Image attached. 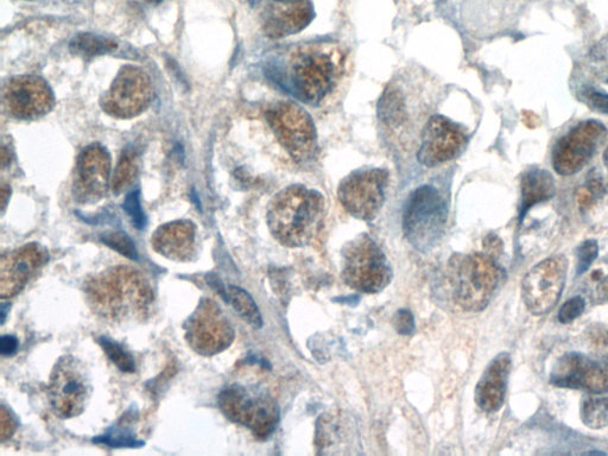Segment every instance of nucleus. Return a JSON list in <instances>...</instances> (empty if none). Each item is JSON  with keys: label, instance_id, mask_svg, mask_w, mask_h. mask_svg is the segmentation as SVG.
<instances>
[{"label": "nucleus", "instance_id": "obj_11", "mask_svg": "<svg viewBox=\"0 0 608 456\" xmlns=\"http://www.w3.org/2000/svg\"><path fill=\"white\" fill-rule=\"evenodd\" d=\"M389 175L386 170L369 168L353 171L342 180L338 198L352 217L371 221L377 217L385 200Z\"/></svg>", "mask_w": 608, "mask_h": 456}, {"label": "nucleus", "instance_id": "obj_7", "mask_svg": "<svg viewBox=\"0 0 608 456\" xmlns=\"http://www.w3.org/2000/svg\"><path fill=\"white\" fill-rule=\"evenodd\" d=\"M342 278L360 293L376 294L388 287L392 270L375 240L363 234L342 251Z\"/></svg>", "mask_w": 608, "mask_h": 456}, {"label": "nucleus", "instance_id": "obj_39", "mask_svg": "<svg viewBox=\"0 0 608 456\" xmlns=\"http://www.w3.org/2000/svg\"><path fill=\"white\" fill-rule=\"evenodd\" d=\"M597 293L600 300L608 301V276L599 283Z\"/></svg>", "mask_w": 608, "mask_h": 456}, {"label": "nucleus", "instance_id": "obj_5", "mask_svg": "<svg viewBox=\"0 0 608 456\" xmlns=\"http://www.w3.org/2000/svg\"><path fill=\"white\" fill-rule=\"evenodd\" d=\"M219 405L231 421L249 428L258 439H268L280 421V409L258 385L234 383L220 392Z\"/></svg>", "mask_w": 608, "mask_h": 456}, {"label": "nucleus", "instance_id": "obj_29", "mask_svg": "<svg viewBox=\"0 0 608 456\" xmlns=\"http://www.w3.org/2000/svg\"><path fill=\"white\" fill-rule=\"evenodd\" d=\"M94 442L104 443V445L111 446L112 448H133V447H141L144 445V442L137 441L135 435L129 432L128 428H113L109 433L98 436L97 439H94Z\"/></svg>", "mask_w": 608, "mask_h": 456}, {"label": "nucleus", "instance_id": "obj_20", "mask_svg": "<svg viewBox=\"0 0 608 456\" xmlns=\"http://www.w3.org/2000/svg\"><path fill=\"white\" fill-rule=\"evenodd\" d=\"M151 245L163 257L175 262H192L198 253L196 226L192 221L177 220L158 227Z\"/></svg>", "mask_w": 608, "mask_h": 456}, {"label": "nucleus", "instance_id": "obj_24", "mask_svg": "<svg viewBox=\"0 0 608 456\" xmlns=\"http://www.w3.org/2000/svg\"><path fill=\"white\" fill-rule=\"evenodd\" d=\"M118 47L117 42L111 40V38H105L93 34H79L76 35L69 49L71 52L84 59H92V57L112 53Z\"/></svg>", "mask_w": 608, "mask_h": 456}, {"label": "nucleus", "instance_id": "obj_31", "mask_svg": "<svg viewBox=\"0 0 608 456\" xmlns=\"http://www.w3.org/2000/svg\"><path fill=\"white\" fill-rule=\"evenodd\" d=\"M599 256L597 240L589 239L576 250V276L584 275Z\"/></svg>", "mask_w": 608, "mask_h": 456}, {"label": "nucleus", "instance_id": "obj_13", "mask_svg": "<svg viewBox=\"0 0 608 456\" xmlns=\"http://www.w3.org/2000/svg\"><path fill=\"white\" fill-rule=\"evenodd\" d=\"M152 95L149 75L137 67L125 66L101 99V109L111 117L130 119L148 109Z\"/></svg>", "mask_w": 608, "mask_h": 456}, {"label": "nucleus", "instance_id": "obj_25", "mask_svg": "<svg viewBox=\"0 0 608 456\" xmlns=\"http://www.w3.org/2000/svg\"><path fill=\"white\" fill-rule=\"evenodd\" d=\"M226 301L232 304V307L237 310V313L249 323L250 326L261 328L263 319L261 312L257 307L255 300L251 295L242 288L231 285L226 293Z\"/></svg>", "mask_w": 608, "mask_h": 456}, {"label": "nucleus", "instance_id": "obj_17", "mask_svg": "<svg viewBox=\"0 0 608 456\" xmlns=\"http://www.w3.org/2000/svg\"><path fill=\"white\" fill-rule=\"evenodd\" d=\"M54 93L40 76L24 75L8 81L3 91V104L11 117L31 120L53 110Z\"/></svg>", "mask_w": 608, "mask_h": 456}, {"label": "nucleus", "instance_id": "obj_12", "mask_svg": "<svg viewBox=\"0 0 608 456\" xmlns=\"http://www.w3.org/2000/svg\"><path fill=\"white\" fill-rule=\"evenodd\" d=\"M568 261L565 256L544 259L532 268L522 283L525 307L532 315L550 312L559 302L567 281Z\"/></svg>", "mask_w": 608, "mask_h": 456}, {"label": "nucleus", "instance_id": "obj_8", "mask_svg": "<svg viewBox=\"0 0 608 456\" xmlns=\"http://www.w3.org/2000/svg\"><path fill=\"white\" fill-rule=\"evenodd\" d=\"M49 398L54 413L73 418L84 413L92 396L90 373L79 359L65 356L57 360L49 382Z\"/></svg>", "mask_w": 608, "mask_h": 456}, {"label": "nucleus", "instance_id": "obj_36", "mask_svg": "<svg viewBox=\"0 0 608 456\" xmlns=\"http://www.w3.org/2000/svg\"><path fill=\"white\" fill-rule=\"evenodd\" d=\"M589 340L599 351L608 353V329L604 326H594L589 329Z\"/></svg>", "mask_w": 608, "mask_h": 456}, {"label": "nucleus", "instance_id": "obj_45", "mask_svg": "<svg viewBox=\"0 0 608 456\" xmlns=\"http://www.w3.org/2000/svg\"><path fill=\"white\" fill-rule=\"evenodd\" d=\"M148 3H152V4H157V3H161L162 0H147Z\"/></svg>", "mask_w": 608, "mask_h": 456}, {"label": "nucleus", "instance_id": "obj_38", "mask_svg": "<svg viewBox=\"0 0 608 456\" xmlns=\"http://www.w3.org/2000/svg\"><path fill=\"white\" fill-rule=\"evenodd\" d=\"M18 348V340L14 335H3L2 341H0V350H2L3 356H12L15 354Z\"/></svg>", "mask_w": 608, "mask_h": 456}, {"label": "nucleus", "instance_id": "obj_42", "mask_svg": "<svg viewBox=\"0 0 608 456\" xmlns=\"http://www.w3.org/2000/svg\"><path fill=\"white\" fill-rule=\"evenodd\" d=\"M604 163H605V167L608 170V147L604 152Z\"/></svg>", "mask_w": 608, "mask_h": 456}, {"label": "nucleus", "instance_id": "obj_43", "mask_svg": "<svg viewBox=\"0 0 608 456\" xmlns=\"http://www.w3.org/2000/svg\"><path fill=\"white\" fill-rule=\"evenodd\" d=\"M276 3H294L299 2V0H275Z\"/></svg>", "mask_w": 608, "mask_h": 456}, {"label": "nucleus", "instance_id": "obj_3", "mask_svg": "<svg viewBox=\"0 0 608 456\" xmlns=\"http://www.w3.org/2000/svg\"><path fill=\"white\" fill-rule=\"evenodd\" d=\"M326 201L318 190L294 185L274 196L268 208V225L278 243L304 247L319 236Z\"/></svg>", "mask_w": 608, "mask_h": 456}, {"label": "nucleus", "instance_id": "obj_34", "mask_svg": "<svg viewBox=\"0 0 608 456\" xmlns=\"http://www.w3.org/2000/svg\"><path fill=\"white\" fill-rule=\"evenodd\" d=\"M0 428H2L0 429L2 442L11 439L17 429V422L14 416H12L10 411L5 407H2V414H0Z\"/></svg>", "mask_w": 608, "mask_h": 456}, {"label": "nucleus", "instance_id": "obj_6", "mask_svg": "<svg viewBox=\"0 0 608 456\" xmlns=\"http://www.w3.org/2000/svg\"><path fill=\"white\" fill-rule=\"evenodd\" d=\"M448 208L439 189L422 186L405 204L403 232L417 250L427 251L439 243L445 230Z\"/></svg>", "mask_w": 608, "mask_h": 456}, {"label": "nucleus", "instance_id": "obj_30", "mask_svg": "<svg viewBox=\"0 0 608 456\" xmlns=\"http://www.w3.org/2000/svg\"><path fill=\"white\" fill-rule=\"evenodd\" d=\"M101 242L111 247V249L122 253L130 259H138L135 243L132 242L128 234L123 232H109L101 236Z\"/></svg>", "mask_w": 608, "mask_h": 456}, {"label": "nucleus", "instance_id": "obj_35", "mask_svg": "<svg viewBox=\"0 0 608 456\" xmlns=\"http://www.w3.org/2000/svg\"><path fill=\"white\" fill-rule=\"evenodd\" d=\"M395 328L399 334L409 335L414 332V318L409 310H399L395 316Z\"/></svg>", "mask_w": 608, "mask_h": 456}, {"label": "nucleus", "instance_id": "obj_16", "mask_svg": "<svg viewBox=\"0 0 608 456\" xmlns=\"http://www.w3.org/2000/svg\"><path fill=\"white\" fill-rule=\"evenodd\" d=\"M467 144V135L451 119L434 114L422 130L417 160L423 166L435 168L454 160Z\"/></svg>", "mask_w": 608, "mask_h": 456}, {"label": "nucleus", "instance_id": "obj_15", "mask_svg": "<svg viewBox=\"0 0 608 456\" xmlns=\"http://www.w3.org/2000/svg\"><path fill=\"white\" fill-rule=\"evenodd\" d=\"M550 383L557 388L585 390L592 395L608 394V361L569 352L556 361Z\"/></svg>", "mask_w": 608, "mask_h": 456}, {"label": "nucleus", "instance_id": "obj_33", "mask_svg": "<svg viewBox=\"0 0 608 456\" xmlns=\"http://www.w3.org/2000/svg\"><path fill=\"white\" fill-rule=\"evenodd\" d=\"M585 309V300L582 299L581 296H574L572 299L563 303L559 312V321L563 323V325H568V323L580 318V316L584 314Z\"/></svg>", "mask_w": 608, "mask_h": 456}, {"label": "nucleus", "instance_id": "obj_18", "mask_svg": "<svg viewBox=\"0 0 608 456\" xmlns=\"http://www.w3.org/2000/svg\"><path fill=\"white\" fill-rule=\"evenodd\" d=\"M48 252L38 244H28L6 253L0 264V295L11 299L21 293L38 269L48 261Z\"/></svg>", "mask_w": 608, "mask_h": 456}, {"label": "nucleus", "instance_id": "obj_10", "mask_svg": "<svg viewBox=\"0 0 608 456\" xmlns=\"http://www.w3.org/2000/svg\"><path fill=\"white\" fill-rule=\"evenodd\" d=\"M188 345L201 356L212 357L232 345L234 328L217 302L205 299L186 322Z\"/></svg>", "mask_w": 608, "mask_h": 456}, {"label": "nucleus", "instance_id": "obj_26", "mask_svg": "<svg viewBox=\"0 0 608 456\" xmlns=\"http://www.w3.org/2000/svg\"><path fill=\"white\" fill-rule=\"evenodd\" d=\"M581 421L591 429L608 428V396L586 397L581 403Z\"/></svg>", "mask_w": 608, "mask_h": 456}, {"label": "nucleus", "instance_id": "obj_1", "mask_svg": "<svg viewBox=\"0 0 608 456\" xmlns=\"http://www.w3.org/2000/svg\"><path fill=\"white\" fill-rule=\"evenodd\" d=\"M269 78L302 103L319 106L344 75L345 56L328 43L302 44L290 50L281 65H271Z\"/></svg>", "mask_w": 608, "mask_h": 456}, {"label": "nucleus", "instance_id": "obj_4", "mask_svg": "<svg viewBox=\"0 0 608 456\" xmlns=\"http://www.w3.org/2000/svg\"><path fill=\"white\" fill-rule=\"evenodd\" d=\"M448 270L455 302L473 313L489 306L504 276L497 262L484 253L454 257Z\"/></svg>", "mask_w": 608, "mask_h": 456}, {"label": "nucleus", "instance_id": "obj_32", "mask_svg": "<svg viewBox=\"0 0 608 456\" xmlns=\"http://www.w3.org/2000/svg\"><path fill=\"white\" fill-rule=\"evenodd\" d=\"M123 207L137 230H143L145 225H147V217H145L141 205V194H139L138 189L126 195Z\"/></svg>", "mask_w": 608, "mask_h": 456}, {"label": "nucleus", "instance_id": "obj_14", "mask_svg": "<svg viewBox=\"0 0 608 456\" xmlns=\"http://www.w3.org/2000/svg\"><path fill=\"white\" fill-rule=\"evenodd\" d=\"M607 135L605 126L597 120L580 123L556 144L553 166L557 174L574 175L587 166Z\"/></svg>", "mask_w": 608, "mask_h": 456}, {"label": "nucleus", "instance_id": "obj_2", "mask_svg": "<svg viewBox=\"0 0 608 456\" xmlns=\"http://www.w3.org/2000/svg\"><path fill=\"white\" fill-rule=\"evenodd\" d=\"M85 294L93 312L112 322L142 320L154 304V291L147 278L126 265L88 278Z\"/></svg>", "mask_w": 608, "mask_h": 456}, {"label": "nucleus", "instance_id": "obj_23", "mask_svg": "<svg viewBox=\"0 0 608 456\" xmlns=\"http://www.w3.org/2000/svg\"><path fill=\"white\" fill-rule=\"evenodd\" d=\"M554 193V179L547 170L532 169L525 173L522 179V205L519 209L521 215L519 218L523 220L531 207L553 198Z\"/></svg>", "mask_w": 608, "mask_h": 456}, {"label": "nucleus", "instance_id": "obj_28", "mask_svg": "<svg viewBox=\"0 0 608 456\" xmlns=\"http://www.w3.org/2000/svg\"><path fill=\"white\" fill-rule=\"evenodd\" d=\"M100 345L103 346L107 357H109L114 365L123 372L135 371V359L125 350L118 342L109 338H100Z\"/></svg>", "mask_w": 608, "mask_h": 456}, {"label": "nucleus", "instance_id": "obj_40", "mask_svg": "<svg viewBox=\"0 0 608 456\" xmlns=\"http://www.w3.org/2000/svg\"><path fill=\"white\" fill-rule=\"evenodd\" d=\"M10 199V188L8 186L3 185L2 186V209L4 211L6 204H8V201Z\"/></svg>", "mask_w": 608, "mask_h": 456}, {"label": "nucleus", "instance_id": "obj_19", "mask_svg": "<svg viewBox=\"0 0 608 456\" xmlns=\"http://www.w3.org/2000/svg\"><path fill=\"white\" fill-rule=\"evenodd\" d=\"M111 157L101 145L94 144L81 152L76 167L74 193L81 202L99 201L110 183Z\"/></svg>", "mask_w": 608, "mask_h": 456}, {"label": "nucleus", "instance_id": "obj_22", "mask_svg": "<svg viewBox=\"0 0 608 456\" xmlns=\"http://www.w3.org/2000/svg\"><path fill=\"white\" fill-rule=\"evenodd\" d=\"M315 17L314 6L310 0L294 3H278L266 18L265 34L271 38H282L300 33L307 28Z\"/></svg>", "mask_w": 608, "mask_h": 456}, {"label": "nucleus", "instance_id": "obj_41", "mask_svg": "<svg viewBox=\"0 0 608 456\" xmlns=\"http://www.w3.org/2000/svg\"><path fill=\"white\" fill-rule=\"evenodd\" d=\"M2 162L3 168L6 166V164L10 163V158H8V149H6L5 147L2 148Z\"/></svg>", "mask_w": 608, "mask_h": 456}, {"label": "nucleus", "instance_id": "obj_9", "mask_svg": "<svg viewBox=\"0 0 608 456\" xmlns=\"http://www.w3.org/2000/svg\"><path fill=\"white\" fill-rule=\"evenodd\" d=\"M266 119L278 142L295 162L312 160L318 148V136L313 119L306 110L294 103H281L271 107Z\"/></svg>", "mask_w": 608, "mask_h": 456}, {"label": "nucleus", "instance_id": "obj_37", "mask_svg": "<svg viewBox=\"0 0 608 456\" xmlns=\"http://www.w3.org/2000/svg\"><path fill=\"white\" fill-rule=\"evenodd\" d=\"M588 104L595 111L608 114V95L598 92L588 94Z\"/></svg>", "mask_w": 608, "mask_h": 456}, {"label": "nucleus", "instance_id": "obj_44", "mask_svg": "<svg viewBox=\"0 0 608 456\" xmlns=\"http://www.w3.org/2000/svg\"><path fill=\"white\" fill-rule=\"evenodd\" d=\"M247 2H249L252 6H256L257 4L261 3V0H247Z\"/></svg>", "mask_w": 608, "mask_h": 456}, {"label": "nucleus", "instance_id": "obj_21", "mask_svg": "<svg viewBox=\"0 0 608 456\" xmlns=\"http://www.w3.org/2000/svg\"><path fill=\"white\" fill-rule=\"evenodd\" d=\"M511 357L503 352L486 367L475 388V402L486 413H496L503 407L511 373Z\"/></svg>", "mask_w": 608, "mask_h": 456}, {"label": "nucleus", "instance_id": "obj_27", "mask_svg": "<svg viewBox=\"0 0 608 456\" xmlns=\"http://www.w3.org/2000/svg\"><path fill=\"white\" fill-rule=\"evenodd\" d=\"M137 174V161L135 152L126 150L120 157L118 166L114 170L111 187L114 194L119 195L128 188Z\"/></svg>", "mask_w": 608, "mask_h": 456}]
</instances>
